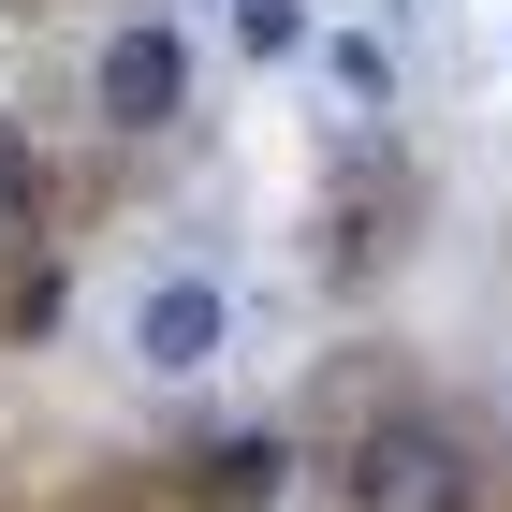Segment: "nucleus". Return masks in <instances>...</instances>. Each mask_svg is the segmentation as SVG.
<instances>
[{
	"instance_id": "f257e3e1",
	"label": "nucleus",
	"mask_w": 512,
	"mask_h": 512,
	"mask_svg": "<svg viewBox=\"0 0 512 512\" xmlns=\"http://www.w3.org/2000/svg\"><path fill=\"white\" fill-rule=\"evenodd\" d=\"M337 483H352V512H469V498H483V483H469V439L425 425V410H381Z\"/></svg>"
},
{
	"instance_id": "f03ea898",
	"label": "nucleus",
	"mask_w": 512,
	"mask_h": 512,
	"mask_svg": "<svg viewBox=\"0 0 512 512\" xmlns=\"http://www.w3.org/2000/svg\"><path fill=\"white\" fill-rule=\"evenodd\" d=\"M220 337H235L220 278H161L147 308H132V366H147V381H205V366H220Z\"/></svg>"
},
{
	"instance_id": "7ed1b4c3",
	"label": "nucleus",
	"mask_w": 512,
	"mask_h": 512,
	"mask_svg": "<svg viewBox=\"0 0 512 512\" xmlns=\"http://www.w3.org/2000/svg\"><path fill=\"white\" fill-rule=\"evenodd\" d=\"M176 103H191V44H176V30H118V44H103V118H118V132H161Z\"/></svg>"
},
{
	"instance_id": "20e7f679",
	"label": "nucleus",
	"mask_w": 512,
	"mask_h": 512,
	"mask_svg": "<svg viewBox=\"0 0 512 512\" xmlns=\"http://www.w3.org/2000/svg\"><path fill=\"white\" fill-rule=\"evenodd\" d=\"M0 235H30V147H15V118H0Z\"/></svg>"
}]
</instances>
